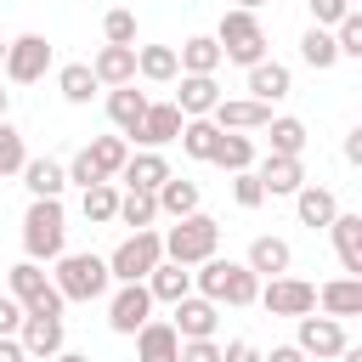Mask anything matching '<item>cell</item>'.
<instances>
[{
  "instance_id": "d590c367",
  "label": "cell",
  "mask_w": 362,
  "mask_h": 362,
  "mask_svg": "<svg viewBox=\"0 0 362 362\" xmlns=\"http://www.w3.org/2000/svg\"><path fill=\"white\" fill-rule=\"evenodd\" d=\"M85 153H90L96 175H102V181H113V175L124 170V158H130V141H124V136H96V141H85Z\"/></svg>"
},
{
  "instance_id": "ac0fdd59",
  "label": "cell",
  "mask_w": 362,
  "mask_h": 362,
  "mask_svg": "<svg viewBox=\"0 0 362 362\" xmlns=\"http://www.w3.org/2000/svg\"><path fill=\"white\" fill-rule=\"evenodd\" d=\"M215 102H221L215 74H181V90H175L181 119H209V107H215Z\"/></svg>"
},
{
  "instance_id": "83f0119b",
  "label": "cell",
  "mask_w": 362,
  "mask_h": 362,
  "mask_svg": "<svg viewBox=\"0 0 362 362\" xmlns=\"http://www.w3.org/2000/svg\"><path fill=\"white\" fill-rule=\"evenodd\" d=\"M141 113H147V90H136V85H113L107 90V119H113L119 136H130L141 124Z\"/></svg>"
},
{
  "instance_id": "7dc6e473",
  "label": "cell",
  "mask_w": 362,
  "mask_h": 362,
  "mask_svg": "<svg viewBox=\"0 0 362 362\" xmlns=\"http://www.w3.org/2000/svg\"><path fill=\"white\" fill-rule=\"evenodd\" d=\"M17 328H23V305L11 294H0V334H17Z\"/></svg>"
},
{
  "instance_id": "e575fe53",
  "label": "cell",
  "mask_w": 362,
  "mask_h": 362,
  "mask_svg": "<svg viewBox=\"0 0 362 362\" xmlns=\"http://www.w3.org/2000/svg\"><path fill=\"white\" fill-rule=\"evenodd\" d=\"M175 141H181V153H187V158L209 164V153H215V141H221V124H215V119H187Z\"/></svg>"
},
{
  "instance_id": "30bf717a",
  "label": "cell",
  "mask_w": 362,
  "mask_h": 362,
  "mask_svg": "<svg viewBox=\"0 0 362 362\" xmlns=\"http://www.w3.org/2000/svg\"><path fill=\"white\" fill-rule=\"evenodd\" d=\"M147 317H153V294H147V283H119L113 300H107V328H113V334H136Z\"/></svg>"
},
{
  "instance_id": "603a6c76",
  "label": "cell",
  "mask_w": 362,
  "mask_h": 362,
  "mask_svg": "<svg viewBox=\"0 0 362 362\" xmlns=\"http://www.w3.org/2000/svg\"><path fill=\"white\" fill-rule=\"evenodd\" d=\"M288 90H294V74H288L283 62L260 57V62L249 68V96H255V102H266V107H272V102H283Z\"/></svg>"
},
{
  "instance_id": "7bdbcfd3",
  "label": "cell",
  "mask_w": 362,
  "mask_h": 362,
  "mask_svg": "<svg viewBox=\"0 0 362 362\" xmlns=\"http://www.w3.org/2000/svg\"><path fill=\"white\" fill-rule=\"evenodd\" d=\"M102 34H107V45H136V11H107L102 17Z\"/></svg>"
},
{
  "instance_id": "1f68e13d",
  "label": "cell",
  "mask_w": 362,
  "mask_h": 362,
  "mask_svg": "<svg viewBox=\"0 0 362 362\" xmlns=\"http://www.w3.org/2000/svg\"><path fill=\"white\" fill-rule=\"evenodd\" d=\"M300 62H305V68H317V74H322V68H334V62H339L334 28H317V23H311V28L300 34Z\"/></svg>"
},
{
  "instance_id": "4dcf8cb0",
  "label": "cell",
  "mask_w": 362,
  "mask_h": 362,
  "mask_svg": "<svg viewBox=\"0 0 362 362\" xmlns=\"http://www.w3.org/2000/svg\"><path fill=\"white\" fill-rule=\"evenodd\" d=\"M79 209H85L90 226H107V221L119 215V187H113V181H90V187H79Z\"/></svg>"
},
{
  "instance_id": "d6a6232c",
  "label": "cell",
  "mask_w": 362,
  "mask_h": 362,
  "mask_svg": "<svg viewBox=\"0 0 362 362\" xmlns=\"http://www.w3.org/2000/svg\"><path fill=\"white\" fill-rule=\"evenodd\" d=\"M175 62H181V74H215V68H221V45H215V34H192V40L175 51Z\"/></svg>"
},
{
  "instance_id": "4316f807",
  "label": "cell",
  "mask_w": 362,
  "mask_h": 362,
  "mask_svg": "<svg viewBox=\"0 0 362 362\" xmlns=\"http://www.w3.org/2000/svg\"><path fill=\"white\" fill-rule=\"evenodd\" d=\"M294 215H300V226H328L334 215H339V198L328 192V187H317V181H305L300 192H294Z\"/></svg>"
},
{
  "instance_id": "8992f818",
  "label": "cell",
  "mask_w": 362,
  "mask_h": 362,
  "mask_svg": "<svg viewBox=\"0 0 362 362\" xmlns=\"http://www.w3.org/2000/svg\"><path fill=\"white\" fill-rule=\"evenodd\" d=\"M6 294H11L23 311H45V317H62V305H68V300L57 294L51 272H45L40 260H28V255H23V260L6 272Z\"/></svg>"
},
{
  "instance_id": "4fadbf2b",
  "label": "cell",
  "mask_w": 362,
  "mask_h": 362,
  "mask_svg": "<svg viewBox=\"0 0 362 362\" xmlns=\"http://www.w3.org/2000/svg\"><path fill=\"white\" fill-rule=\"evenodd\" d=\"M294 345H300L305 356H339L351 339H345V322H339V317H311V311H305V317H300V339H294Z\"/></svg>"
},
{
  "instance_id": "e0dca14e",
  "label": "cell",
  "mask_w": 362,
  "mask_h": 362,
  "mask_svg": "<svg viewBox=\"0 0 362 362\" xmlns=\"http://www.w3.org/2000/svg\"><path fill=\"white\" fill-rule=\"evenodd\" d=\"M17 339H23V351L28 356H57L62 351V317H45V311H23V328H17Z\"/></svg>"
},
{
  "instance_id": "f6af8a7d",
  "label": "cell",
  "mask_w": 362,
  "mask_h": 362,
  "mask_svg": "<svg viewBox=\"0 0 362 362\" xmlns=\"http://www.w3.org/2000/svg\"><path fill=\"white\" fill-rule=\"evenodd\" d=\"M62 170H68V181H74V187H90V181H102V175H96V164H90V153H85V147H79V153H74V158H68V164H62Z\"/></svg>"
},
{
  "instance_id": "836d02e7",
  "label": "cell",
  "mask_w": 362,
  "mask_h": 362,
  "mask_svg": "<svg viewBox=\"0 0 362 362\" xmlns=\"http://www.w3.org/2000/svg\"><path fill=\"white\" fill-rule=\"evenodd\" d=\"M136 74H141V79H153V85H170V79L181 74L175 45H141V51H136Z\"/></svg>"
},
{
  "instance_id": "5b68a950",
  "label": "cell",
  "mask_w": 362,
  "mask_h": 362,
  "mask_svg": "<svg viewBox=\"0 0 362 362\" xmlns=\"http://www.w3.org/2000/svg\"><path fill=\"white\" fill-rule=\"evenodd\" d=\"M215 45H221V62H243L255 68L266 57V28H260V11H221V28H215Z\"/></svg>"
},
{
  "instance_id": "9c48e42d",
  "label": "cell",
  "mask_w": 362,
  "mask_h": 362,
  "mask_svg": "<svg viewBox=\"0 0 362 362\" xmlns=\"http://www.w3.org/2000/svg\"><path fill=\"white\" fill-rule=\"evenodd\" d=\"M255 300H260L272 317H305V311H317V288H311L305 277H288V272H283V277H266V288H260Z\"/></svg>"
},
{
  "instance_id": "277c9868",
  "label": "cell",
  "mask_w": 362,
  "mask_h": 362,
  "mask_svg": "<svg viewBox=\"0 0 362 362\" xmlns=\"http://www.w3.org/2000/svg\"><path fill=\"white\" fill-rule=\"evenodd\" d=\"M215 249H221V221L204 215V209L181 215V221L164 232V260H175V266H198V260H209Z\"/></svg>"
},
{
  "instance_id": "8d00e7d4",
  "label": "cell",
  "mask_w": 362,
  "mask_h": 362,
  "mask_svg": "<svg viewBox=\"0 0 362 362\" xmlns=\"http://www.w3.org/2000/svg\"><path fill=\"white\" fill-rule=\"evenodd\" d=\"M57 90H62V102L85 107V102L96 96V74H90V62H68V68L57 74Z\"/></svg>"
},
{
  "instance_id": "ffe728a7",
  "label": "cell",
  "mask_w": 362,
  "mask_h": 362,
  "mask_svg": "<svg viewBox=\"0 0 362 362\" xmlns=\"http://www.w3.org/2000/svg\"><path fill=\"white\" fill-rule=\"evenodd\" d=\"M328 232H334V255H339V266H345V277H362V215H334L328 221Z\"/></svg>"
},
{
  "instance_id": "7c38bea8",
  "label": "cell",
  "mask_w": 362,
  "mask_h": 362,
  "mask_svg": "<svg viewBox=\"0 0 362 362\" xmlns=\"http://www.w3.org/2000/svg\"><path fill=\"white\" fill-rule=\"evenodd\" d=\"M255 175H260L266 198H294V192L305 187V164L288 158V153H266V158L255 164Z\"/></svg>"
},
{
  "instance_id": "484cf974",
  "label": "cell",
  "mask_w": 362,
  "mask_h": 362,
  "mask_svg": "<svg viewBox=\"0 0 362 362\" xmlns=\"http://www.w3.org/2000/svg\"><path fill=\"white\" fill-rule=\"evenodd\" d=\"M23 187H28V198H62V187H68V170L57 164V158H23Z\"/></svg>"
},
{
  "instance_id": "ee69618b",
  "label": "cell",
  "mask_w": 362,
  "mask_h": 362,
  "mask_svg": "<svg viewBox=\"0 0 362 362\" xmlns=\"http://www.w3.org/2000/svg\"><path fill=\"white\" fill-rule=\"evenodd\" d=\"M305 6H311V23H317V28H334V23L351 11V0H305Z\"/></svg>"
},
{
  "instance_id": "6f0895ef",
  "label": "cell",
  "mask_w": 362,
  "mask_h": 362,
  "mask_svg": "<svg viewBox=\"0 0 362 362\" xmlns=\"http://www.w3.org/2000/svg\"><path fill=\"white\" fill-rule=\"evenodd\" d=\"M0 62H6V40H0Z\"/></svg>"
},
{
  "instance_id": "3957f363",
  "label": "cell",
  "mask_w": 362,
  "mask_h": 362,
  "mask_svg": "<svg viewBox=\"0 0 362 362\" xmlns=\"http://www.w3.org/2000/svg\"><path fill=\"white\" fill-rule=\"evenodd\" d=\"M57 272H51V283H57V294L62 300H79V305H90V300H102L107 288H113V277H107V260L102 255H57L51 260Z\"/></svg>"
},
{
  "instance_id": "7a4b0ae2",
  "label": "cell",
  "mask_w": 362,
  "mask_h": 362,
  "mask_svg": "<svg viewBox=\"0 0 362 362\" xmlns=\"http://www.w3.org/2000/svg\"><path fill=\"white\" fill-rule=\"evenodd\" d=\"M62 249H68V209H62V198H34L23 209V255L45 266Z\"/></svg>"
},
{
  "instance_id": "5bb4252c",
  "label": "cell",
  "mask_w": 362,
  "mask_h": 362,
  "mask_svg": "<svg viewBox=\"0 0 362 362\" xmlns=\"http://www.w3.org/2000/svg\"><path fill=\"white\" fill-rule=\"evenodd\" d=\"M130 339H136V362H175L181 356V334L170 328V317H147Z\"/></svg>"
},
{
  "instance_id": "2e32d148",
  "label": "cell",
  "mask_w": 362,
  "mask_h": 362,
  "mask_svg": "<svg viewBox=\"0 0 362 362\" xmlns=\"http://www.w3.org/2000/svg\"><path fill=\"white\" fill-rule=\"evenodd\" d=\"M209 119H215L221 130H266L272 107H266V102H255V96H221V102L209 107Z\"/></svg>"
},
{
  "instance_id": "8fae6325",
  "label": "cell",
  "mask_w": 362,
  "mask_h": 362,
  "mask_svg": "<svg viewBox=\"0 0 362 362\" xmlns=\"http://www.w3.org/2000/svg\"><path fill=\"white\" fill-rule=\"evenodd\" d=\"M170 311H175L170 328H175L181 339H215V328H221V305L204 300V294H181Z\"/></svg>"
},
{
  "instance_id": "52a82bcc",
  "label": "cell",
  "mask_w": 362,
  "mask_h": 362,
  "mask_svg": "<svg viewBox=\"0 0 362 362\" xmlns=\"http://www.w3.org/2000/svg\"><path fill=\"white\" fill-rule=\"evenodd\" d=\"M158 260H164V232L141 226V232H130V238L107 255V277H113V283H141Z\"/></svg>"
},
{
  "instance_id": "f907efd6",
  "label": "cell",
  "mask_w": 362,
  "mask_h": 362,
  "mask_svg": "<svg viewBox=\"0 0 362 362\" xmlns=\"http://www.w3.org/2000/svg\"><path fill=\"white\" fill-rule=\"evenodd\" d=\"M260 362H305V351H300V345H272Z\"/></svg>"
},
{
  "instance_id": "74e56055",
  "label": "cell",
  "mask_w": 362,
  "mask_h": 362,
  "mask_svg": "<svg viewBox=\"0 0 362 362\" xmlns=\"http://www.w3.org/2000/svg\"><path fill=\"white\" fill-rule=\"evenodd\" d=\"M113 221H124V226H136V232H141V226H153V221H158V198H153V192L124 187V192H119V215H113Z\"/></svg>"
},
{
  "instance_id": "b9f144b4",
  "label": "cell",
  "mask_w": 362,
  "mask_h": 362,
  "mask_svg": "<svg viewBox=\"0 0 362 362\" xmlns=\"http://www.w3.org/2000/svg\"><path fill=\"white\" fill-rule=\"evenodd\" d=\"M232 198H238V209H260V204H266V187H260V175H255V164L232 175Z\"/></svg>"
},
{
  "instance_id": "ab89813d",
  "label": "cell",
  "mask_w": 362,
  "mask_h": 362,
  "mask_svg": "<svg viewBox=\"0 0 362 362\" xmlns=\"http://www.w3.org/2000/svg\"><path fill=\"white\" fill-rule=\"evenodd\" d=\"M23 158H28L23 130H17L11 119H0V175H17V170H23Z\"/></svg>"
},
{
  "instance_id": "681fc988",
  "label": "cell",
  "mask_w": 362,
  "mask_h": 362,
  "mask_svg": "<svg viewBox=\"0 0 362 362\" xmlns=\"http://www.w3.org/2000/svg\"><path fill=\"white\" fill-rule=\"evenodd\" d=\"M0 362H28V351H23L17 334H0Z\"/></svg>"
},
{
  "instance_id": "d4e9b609",
  "label": "cell",
  "mask_w": 362,
  "mask_h": 362,
  "mask_svg": "<svg viewBox=\"0 0 362 362\" xmlns=\"http://www.w3.org/2000/svg\"><path fill=\"white\" fill-rule=\"evenodd\" d=\"M141 283H147V294H153V305H158V300H164V305H175L181 294H192V266H175V260H158V266H153V272H147Z\"/></svg>"
},
{
  "instance_id": "f1b7e54d",
  "label": "cell",
  "mask_w": 362,
  "mask_h": 362,
  "mask_svg": "<svg viewBox=\"0 0 362 362\" xmlns=\"http://www.w3.org/2000/svg\"><path fill=\"white\" fill-rule=\"evenodd\" d=\"M153 198H158V215L181 221V215H192V209H198V181H187V175H164Z\"/></svg>"
},
{
  "instance_id": "f35d334b",
  "label": "cell",
  "mask_w": 362,
  "mask_h": 362,
  "mask_svg": "<svg viewBox=\"0 0 362 362\" xmlns=\"http://www.w3.org/2000/svg\"><path fill=\"white\" fill-rule=\"evenodd\" d=\"M266 136H272V153H288V158H300L305 153V124L300 119H266Z\"/></svg>"
},
{
  "instance_id": "f546056e",
  "label": "cell",
  "mask_w": 362,
  "mask_h": 362,
  "mask_svg": "<svg viewBox=\"0 0 362 362\" xmlns=\"http://www.w3.org/2000/svg\"><path fill=\"white\" fill-rule=\"evenodd\" d=\"M209 164H215V170H226V175H238V170H249V164H255V141H249L243 130H221V141H215Z\"/></svg>"
},
{
  "instance_id": "cb8c5ba5",
  "label": "cell",
  "mask_w": 362,
  "mask_h": 362,
  "mask_svg": "<svg viewBox=\"0 0 362 362\" xmlns=\"http://www.w3.org/2000/svg\"><path fill=\"white\" fill-rule=\"evenodd\" d=\"M243 266H249L255 277H283V272L294 266V249H288L283 238H272V232H266V238H255V243H249Z\"/></svg>"
},
{
  "instance_id": "816d5d0a",
  "label": "cell",
  "mask_w": 362,
  "mask_h": 362,
  "mask_svg": "<svg viewBox=\"0 0 362 362\" xmlns=\"http://www.w3.org/2000/svg\"><path fill=\"white\" fill-rule=\"evenodd\" d=\"M345 158H351V164H362V130H351V136H345Z\"/></svg>"
},
{
  "instance_id": "d6986e66",
  "label": "cell",
  "mask_w": 362,
  "mask_h": 362,
  "mask_svg": "<svg viewBox=\"0 0 362 362\" xmlns=\"http://www.w3.org/2000/svg\"><path fill=\"white\" fill-rule=\"evenodd\" d=\"M170 175V158L158 153V147H141V153H130L124 158V170H119V181L124 187H136V192H158V181Z\"/></svg>"
},
{
  "instance_id": "7402d4cb",
  "label": "cell",
  "mask_w": 362,
  "mask_h": 362,
  "mask_svg": "<svg viewBox=\"0 0 362 362\" xmlns=\"http://www.w3.org/2000/svg\"><path fill=\"white\" fill-rule=\"evenodd\" d=\"M90 74H96V85H136V45H102L96 51V62H90Z\"/></svg>"
},
{
  "instance_id": "9f6ffc18",
  "label": "cell",
  "mask_w": 362,
  "mask_h": 362,
  "mask_svg": "<svg viewBox=\"0 0 362 362\" xmlns=\"http://www.w3.org/2000/svg\"><path fill=\"white\" fill-rule=\"evenodd\" d=\"M6 113H11V90H0V119H6Z\"/></svg>"
},
{
  "instance_id": "f5cc1de1",
  "label": "cell",
  "mask_w": 362,
  "mask_h": 362,
  "mask_svg": "<svg viewBox=\"0 0 362 362\" xmlns=\"http://www.w3.org/2000/svg\"><path fill=\"white\" fill-rule=\"evenodd\" d=\"M339 362H362V345H345V351H339Z\"/></svg>"
},
{
  "instance_id": "11a10c76",
  "label": "cell",
  "mask_w": 362,
  "mask_h": 362,
  "mask_svg": "<svg viewBox=\"0 0 362 362\" xmlns=\"http://www.w3.org/2000/svg\"><path fill=\"white\" fill-rule=\"evenodd\" d=\"M232 6H238V11H260L266 0H232Z\"/></svg>"
},
{
  "instance_id": "44dd1931",
  "label": "cell",
  "mask_w": 362,
  "mask_h": 362,
  "mask_svg": "<svg viewBox=\"0 0 362 362\" xmlns=\"http://www.w3.org/2000/svg\"><path fill=\"white\" fill-rule=\"evenodd\" d=\"M317 311L322 317H362V277H334V283H322L317 288Z\"/></svg>"
},
{
  "instance_id": "60d3db41",
  "label": "cell",
  "mask_w": 362,
  "mask_h": 362,
  "mask_svg": "<svg viewBox=\"0 0 362 362\" xmlns=\"http://www.w3.org/2000/svg\"><path fill=\"white\" fill-rule=\"evenodd\" d=\"M334 45H339V57H362V11L356 6L334 23Z\"/></svg>"
},
{
  "instance_id": "ba28073f",
  "label": "cell",
  "mask_w": 362,
  "mask_h": 362,
  "mask_svg": "<svg viewBox=\"0 0 362 362\" xmlns=\"http://www.w3.org/2000/svg\"><path fill=\"white\" fill-rule=\"evenodd\" d=\"M6 79L11 85H34V79H45V68H51V40L45 34H17V40H6Z\"/></svg>"
},
{
  "instance_id": "db71d44e",
  "label": "cell",
  "mask_w": 362,
  "mask_h": 362,
  "mask_svg": "<svg viewBox=\"0 0 362 362\" xmlns=\"http://www.w3.org/2000/svg\"><path fill=\"white\" fill-rule=\"evenodd\" d=\"M51 362H90V356H79V351H57Z\"/></svg>"
},
{
  "instance_id": "bcb514c9",
  "label": "cell",
  "mask_w": 362,
  "mask_h": 362,
  "mask_svg": "<svg viewBox=\"0 0 362 362\" xmlns=\"http://www.w3.org/2000/svg\"><path fill=\"white\" fill-rule=\"evenodd\" d=\"M175 362H221V345L215 339H181V356Z\"/></svg>"
},
{
  "instance_id": "9a60e30c",
  "label": "cell",
  "mask_w": 362,
  "mask_h": 362,
  "mask_svg": "<svg viewBox=\"0 0 362 362\" xmlns=\"http://www.w3.org/2000/svg\"><path fill=\"white\" fill-rule=\"evenodd\" d=\"M181 124H187V119H181L175 102H147V113H141V124H136L130 136H136L141 147H170V141L181 136Z\"/></svg>"
},
{
  "instance_id": "6da1fadb",
  "label": "cell",
  "mask_w": 362,
  "mask_h": 362,
  "mask_svg": "<svg viewBox=\"0 0 362 362\" xmlns=\"http://www.w3.org/2000/svg\"><path fill=\"white\" fill-rule=\"evenodd\" d=\"M192 288H198L204 300H215V305H255L260 277H255L243 260H221V255H209V260H198Z\"/></svg>"
},
{
  "instance_id": "c3c4849f",
  "label": "cell",
  "mask_w": 362,
  "mask_h": 362,
  "mask_svg": "<svg viewBox=\"0 0 362 362\" xmlns=\"http://www.w3.org/2000/svg\"><path fill=\"white\" fill-rule=\"evenodd\" d=\"M221 362H260V351L249 339H232V345H221Z\"/></svg>"
}]
</instances>
